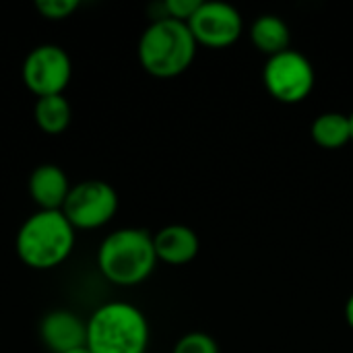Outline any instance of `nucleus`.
Listing matches in <instances>:
<instances>
[{
	"mask_svg": "<svg viewBox=\"0 0 353 353\" xmlns=\"http://www.w3.org/2000/svg\"><path fill=\"white\" fill-rule=\"evenodd\" d=\"M196 48L188 23L157 17L139 39V62L157 79H174L190 68Z\"/></svg>",
	"mask_w": 353,
	"mask_h": 353,
	"instance_id": "nucleus-1",
	"label": "nucleus"
},
{
	"mask_svg": "<svg viewBox=\"0 0 353 353\" xmlns=\"http://www.w3.org/2000/svg\"><path fill=\"white\" fill-rule=\"evenodd\" d=\"M101 275L120 288H132L151 277L157 265L153 236L147 230L124 228L110 234L97 252Z\"/></svg>",
	"mask_w": 353,
	"mask_h": 353,
	"instance_id": "nucleus-2",
	"label": "nucleus"
},
{
	"mask_svg": "<svg viewBox=\"0 0 353 353\" xmlns=\"http://www.w3.org/2000/svg\"><path fill=\"white\" fill-rule=\"evenodd\" d=\"M149 323L126 302H110L87 321V347L91 353H147Z\"/></svg>",
	"mask_w": 353,
	"mask_h": 353,
	"instance_id": "nucleus-3",
	"label": "nucleus"
},
{
	"mask_svg": "<svg viewBox=\"0 0 353 353\" xmlns=\"http://www.w3.org/2000/svg\"><path fill=\"white\" fill-rule=\"evenodd\" d=\"M74 246V228L62 211H39L31 215L17 234V254L31 269H54L62 265Z\"/></svg>",
	"mask_w": 353,
	"mask_h": 353,
	"instance_id": "nucleus-4",
	"label": "nucleus"
},
{
	"mask_svg": "<svg viewBox=\"0 0 353 353\" xmlns=\"http://www.w3.org/2000/svg\"><path fill=\"white\" fill-rule=\"evenodd\" d=\"M316 72L312 62L298 50H285L267 58L263 68V85L271 97L281 103H302L314 89Z\"/></svg>",
	"mask_w": 353,
	"mask_h": 353,
	"instance_id": "nucleus-5",
	"label": "nucleus"
},
{
	"mask_svg": "<svg viewBox=\"0 0 353 353\" xmlns=\"http://www.w3.org/2000/svg\"><path fill=\"white\" fill-rule=\"evenodd\" d=\"M118 211V194L103 180H87L70 188L62 207L64 217L77 230H95L105 225Z\"/></svg>",
	"mask_w": 353,
	"mask_h": 353,
	"instance_id": "nucleus-6",
	"label": "nucleus"
},
{
	"mask_svg": "<svg viewBox=\"0 0 353 353\" xmlns=\"http://www.w3.org/2000/svg\"><path fill=\"white\" fill-rule=\"evenodd\" d=\"M70 58L60 46L43 43L31 50L23 62V83L39 97L62 95L70 81Z\"/></svg>",
	"mask_w": 353,
	"mask_h": 353,
	"instance_id": "nucleus-7",
	"label": "nucleus"
},
{
	"mask_svg": "<svg viewBox=\"0 0 353 353\" xmlns=\"http://www.w3.org/2000/svg\"><path fill=\"white\" fill-rule=\"evenodd\" d=\"M188 27L199 46L221 50L234 46L244 33V19L240 10L228 2H201Z\"/></svg>",
	"mask_w": 353,
	"mask_h": 353,
	"instance_id": "nucleus-8",
	"label": "nucleus"
},
{
	"mask_svg": "<svg viewBox=\"0 0 353 353\" xmlns=\"http://www.w3.org/2000/svg\"><path fill=\"white\" fill-rule=\"evenodd\" d=\"M39 335L54 353H66L87 345V323L70 310H54L43 316Z\"/></svg>",
	"mask_w": 353,
	"mask_h": 353,
	"instance_id": "nucleus-9",
	"label": "nucleus"
},
{
	"mask_svg": "<svg viewBox=\"0 0 353 353\" xmlns=\"http://www.w3.org/2000/svg\"><path fill=\"white\" fill-rule=\"evenodd\" d=\"M153 246H155L157 261L172 267H182L196 259L201 240L192 228L182 223H172L161 228L153 236Z\"/></svg>",
	"mask_w": 353,
	"mask_h": 353,
	"instance_id": "nucleus-10",
	"label": "nucleus"
},
{
	"mask_svg": "<svg viewBox=\"0 0 353 353\" xmlns=\"http://www.w3.org/2000/svg\"><path fill=\"white\" fill-rule=\"evenodd\" d=\"M29 192L41 211H62L70 192L68 178L58 165L43 163L33 170L29 178Z\"/></svg>",
	"mask_w": 353,
	"mask_h": 353,
	"instance_id": "nucleus-11",
	"label": "nucleus"
},
{
	"mask_svg": "<svg viewBox=\"0 0 353 353\" xmlns=\"http://www.w3.org/2000/svg\"><path fill=\"white\" fill-rule=\"evenodd\" d=\"M250 41L259 52H263L267 58L277 56L285 50H290L292 43V31L290 25L279 14H261L250 25Z\"/></svg>",
	"mask_w": 353,
	"mask_h": 353,
	"instance_id": "nucleus-12",
	"label": "nucleus"
},
{
	"mask_svg": "<svg viewBox=\"0 0 353 353\" xmlns=\"http://www.w3.org/2000/svg\"><path fill=\"white\" fill-rule=\"evenodd\" d=\"M310 137L321 149H341L352 143V124L350 114L341 112H325L319 114L310 126Z\"/></svg>",
	"mask_w": 353,
	"mask_h": 353,
	"instance_id": "nucleus-13",
	"label": "nucleus"
},
{
	"mask_svg": "<svg viewBox=\"0 0 353 353\" xmlns=\"http://www.w3.org/2000/svg\"><path fill=\"white\" fill-rule=\"evenodd\" d=\"M70 105L62 95L39 97L35 103V122L48 134H60L70 124Z\"/></svg>",
	"mask_w": 353,
	"mask_h": 353,
	"instance_id": "nucleus-14",
	"label": "nucleus"
},
{
	"mask_svg": "<svg viewBox=\"0 0 353 353\" xmlns=\"http://www.w3.org/2000/svg\"><path fill=\"white\" fill-rule=\"evenodd\" d=\"M172 353H221L217 341L203 333V331H190L186 335H182L178 339V343L174 345Z\"/></svg>",
	"mask_w": 353,
	"mask_h": 353,
	"instance_id": "nucleus-15",
	"label": "nucleus"
},
{
	"mask_svg": "<svg viewBox=\"0 0 353 353\" xmlns=\"http://www.w3.org/2000/svg\"><path fill=\"white\" fill-rule=\"evenodd\" d=\"M35 8L39 10L41 17L50 21H62L79 8V2L77 0H37Z\"/></svg>",
	"mask_w": 353,
	"mask_h": 353,
	"instance_id": "nucleus-16",
	"label": "nucleus"
},
{
	"mask_svg": "<svg viewBox=\"0 0 353 353\" xmlns=\"http://www.w3.org/2000/svg\"><path fill=\"white\" fill-rule=\"evenodd\" d=\"M199 6H201V0H165L163 2V17L188 23Z\"/></svg>",
	"mask_w": 353,
	"mask_h": 353,
	"instance_id": "nucleus-17",
	"label": "nucleus"
},
{
	"mask_svg": "<svg viewBox=\"0 0 353 353\" xmlns=\"http://www.w3.org/2000/svg\"><path fill=\"white\" fill-rule=\"evenodd\" d=\"M345 321H347V327L353 331V294L345 302Z\"/></svg>",
	"mask_w": 353,
	"mask_h": 353,
	"instance_id": "nucleus-18",
	"label": "nucleus"
},
{
	"mask_svg": "<svg viewBox=\"0 0 353 353\" xmlns=\"http://www.w3.org/2000/svg\"><path fill=\"white\" fill-rule=\"evenodd\" d=\"M66 353H91V350L85 345V347H79V350H72V352H66Z\"/></svg>",
	"mask_w": 353,
	"mask_h": 353,
	"instance_id": "nucleus-19",
	"label": "nucleus"
},
{
	"mask_svg": "<svg viewBox=\"0 0 353 353\" xmlns=\"http://www.w3.org/2000/svg\"><path fill=\"white\" fill-rule=\"evenodd\" d=\"M350 124H352V143H353V112L350 114Z\"/></svg>",
	"mask_w": 353,
	"mask_h": 353,
	"instance_id": "nucleus-20",
	"label": "nucleus"
}]
</instances>
